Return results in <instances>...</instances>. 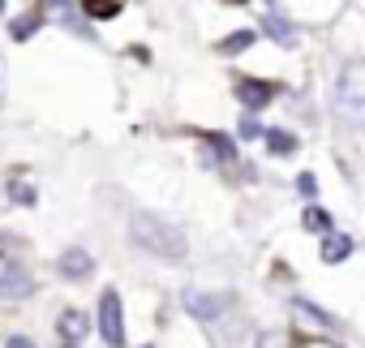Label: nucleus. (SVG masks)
I'll return each mask as SVG.
<instances>
[{"mask_svg":"<svg viewBox=\"0 0 365 348\" xmlns=\"http://www.w3.org/2000/svg\"><path fill=\"white\" fill-rule=\"evenodd\" d=\"M129 237H133L138 250H146L150 258H163V262H180V258L190 254L185 232H180L172 220L150 215V211H138V215L129 220Z\"/></svg>","mask_w":365,"mask_h":348,"instance_id":"nucleus-1","label":"nucleus"},{"mask_svg":"<svg viewBox=\"0 0 365 348\" xmlns=\"http://www.w3.org/2000/svg\"><path fill=\"white\" fill-rule=\"evenodd\" d=\"M335 108L348 121H365V61H348L335 78Z\"/></svg>","mask_w":365,"mask_h":348,"instance_id":"nucleus-2","label":"nucleus"},{"mask_svg":"<svg viewBox=\"0 0 365 348\" xmlns=\"http://www.w3.org/2000/svg\"><path fill=\"white\" fill-rule=\"evenodd\" d=\"M99 335H103L108 348H120L125 344V309H120V297L112 288L99 297Z\"/></svg>","mask_w":365,"mask_h":348,"instance_id":"nucleus-3","label":"nucleus"},{"mask_svg":"<svg viewBox=\"0 0 365 348\" xmlns=\"http://www.w3.org/2000/svg\"><path fill=\"white\" fill-rule=\"evenodd\" d=\"M26 292H31L26 267H22L18 258H9V254H0V297L14 301V297H26Z\"/></svg>","mask_w":365,"mask_h":348,"instance_id":"nucleus-4","label":"nucleus"},{"mask_svg":"<svg viewBox=\"0 0 365 348\" xmlns=\"http://www.w3.org/2000/svg\"><path fill=\"white\" fill-rule=\"evenodd\" d=\"M237 99L245 103V108H267L271 99H275V82H262V78H241L237 82Z\"/></svg>","mask_w":365,"mask_h":348,"instance_id":"nucleus-5","label":"nucleus"},{"mask_svg":"<svg viewBox=\"0 0 365 348\" xmlns=\"http://www.w3.org/2000/svg\"><path fill=\"white\" fill-rule=\"evenodd\" d=\"M185 309L198 318V322H215L224 314V297H211V292H198V288H185Z\"/></svg>","mask_w":365,"mask_h":348,"instance_id":"nucleus-6","label":"nucleus"},{"mask_svg":"<svg viewBox=\"0 0 365 348\" xmlns=\"http://www.w3.org/2000/svg\"><path fill=\"white\" fill-rule=\"evenodd\" d=\"M86 327H91V322H86V314L65 309V314H61V322H56V335H61V344H65V348H78V344L86 339Z\"/></svg>","mask_w":365,"mask_h":348,"instance_id":"nucleus-7","label":"nucleus"},{"mask_svg":"<svg viewBox=\"0 0 365 348\" xmlns=\"http://www.w3.org/2000/svg\"><path fill=\"white\" fill-rule=\"evenodd\" d=\"M56 267H61V275H65V280H86V275L95 271V258H91L86 250H65Z\"/></svg>","mask_w":365,"mask_h":348,"instance_id":"nucleus-8","label":"nucleus"},{"mask_svg":"<svg viewBox=\"0 0 365 348\" xmlns=\"http://www.w3.org/2000/svg\"><path fill=\"white\" fill-rule=\"evenodd\" d=\"M348 254H352V237H348V232H327V237H322V262H327V267L344 262Z\"/></svg>","mask_w":365,"mask_h":348,"instance_id":"nucleus-9","label":"nucleus"},{"mask_svg":"<svg viewBox=\"0 0 365 348\" xmlns=\"http://www.w3.org/2000/svg\"><path fill=\"white\" fill-rule=\"evenodd\" d=\"M262 26H267V35H271V39H279L284 48H292V44H297V31L288 26V18H279V14H267V18H262Z\"/></svg>","mask_w":365,"mask_h":348,"instance_id":"nucleus-10","label":"nucleus"},{"mask_svg":"<svg viewBox=\"0 0 365 348\" xmlns=\"http://www.w3.org/2000/svg\"><path fill=\"white\" fill-rule=\"evenodd\" d=\"M39 22H43V9H31L26 18H18V22L9 26V35H14V39H31V35L39 31Z\"/></svg>","mask_w":365,"mask_h":348,"instance_id":"nucleus-11","label":"nucleus"},{"mask_svg":"<svg viewBox=\"0 0 365 348\" xmlns=\"http://www.w3.org/2000/svg\"><path fill=\"white\" fill-rule=\"evenodd\" d=\"M254 31H237V35H228V39H220V52L224 56H237V52H245V48H254Z\"/></svg>","mask_w":365,"mask_h":348,"instance_id":"nucleus-12","label":"nucleus"},{"mask_svg":"<svg viewBox=\"0 0 365 348\" xmlns=\"http://www.w3.org/2000/svg\"><path fill=\"white\" fill-rule=\"evenodd\" d=\"M267 146H271V155H292L297 150V138L288 129H267Z\"/></svg>","mask_w":365,"mask_h":348,"instance_id":"nucleus-13","label":"nucleus"},{"mask_svg":"<svg viewBox=\"0 0 365 348\" xmlns=\"http://www.w3.org/2000/svg\"><path fill=\"white\" fill-rule=\"evenodd\" d=\"M301 224H305L309 232H322V237H327V232H335V228H331V215H327L322 207H305V215H301Z\"/></svg>","mask_w":365,"mask_h":348,"instance_id":"nucleus-14","label":"nucleus"},{"mask_svg":"<svg viewBox=\"0 0 365 348\" xmlns=\"http://www.w3.org/2000/svg\"><path fill=\"white\" fill-rule=\"evenodd\" d=\"M82 9H86L91 18L108 22V18H116V14H120V0H82Z\"/></svg>","mask_w":365,"mask_h":348,"instance_id":"nucleus-15","label":"nucleus"},{"mask_svg":"<svg viewBox=\"0 0 365 348\" xmlns=\"http://www.w3.org/2000/svg\"><path fill=\"white\" fill-rule=\"evenodd\" d=\"M297 314H301V318H309L314 327H331V314H322V309H318V305H309L305 297H297Z\"/></svg>","mask_w":365,"mask_h":348,"instance_id":"nucleus-16","label":"nucleus"},{"mask_svg":"<svg viewBox=\"0 0 365 348\" xmlns=\"http://www.w3.org/2000/svg\"><path fill=\"white\" fill-rule=\"evenodd\" d=\"M207 146L215 150V159H232L237 150H232V138H224V133H207Z\"/></svg>","mask_w":365,"mask_h":348,"instance_id":"nucleus-17","label":"nucleus"},{"mask_svg":"<svg viewBox=\"0 0 365 348\" xmlns=\"http://www.w3.org/2000/svg\"><path fill=\"white\" fill-rule=\"evenodd\" d=\"M297 190H301L305 198H314V194H318V181H314V172H301V177H297Z\"/></svg>","mask_w":365,"mask_h":348,"instance_id":"nucleus-18","label":"nucleus"},{"mask_svg":"<svg viewBox=\"0 0 365 348\" xmlns=\"http://www.w3.org/2000/svg\"><path fill=\"white\" fill-rule=\"evenodd\" d=\"M9 194H14V203H22V207L35 203V190H26V185H9Z\"/></svg>","mask_w":365,"mask_h":348,"instance_id":"nucleus-19","label":"nucleus"},{"mask_svg":"<svg viewBox=\"0 0 365 348\" xmlns=\"http://www.w3.org/2000/svg\"><path fill=\"white\" fill-rule=\"evenodd\" d=\"M258 133H262V125H258L254 116H245V121H241V138H258Z\"/></svg>","mask_w":365,"mask_h":348,"instance_id":"nucleus-20","label":"nucleus"},{"mask_svg":"<svg viewBox=\"0 0 365 348\" xmlns=\"http://www.w3.org/2000/svg\"><path fill=\"white\" fill-rule=\"evenodd\" d=\"M5 348H35V344H31V339H26V335H14V339H9V344H5Z\"/></svg>","mask_w":365,"mask_h":348,"instance_id":"nucleus-21","label":"nucleus"},{"mask_svg":"<svg viewBox=\"0 0 365 348\" xmlns=\"http://www.w3.org/2000/svg\"><path fill=\"white\" fill-rule=\"evenodd\" d=\"M262 348H279V335H262Z\"/></svg>","mask_w":365,"mask_h":348,"instance_id":"nucleus-22","label":"nucleus"},{"mask_svg":"<svg viewBox=\"0 0 365 348\" xmlns=\"http://www.w3.org/2000/svg\"><path fill=\"white\" fill-rule=\"evenodd\" d=\"M0 103H5V61H0Z\"/></svg>","mask_w":365,"mask_h":348,"instance_id":"nucleus-23","label":"nucleus"},{"mask_svg":"<svg viewBox=\"0 0 365 348\" xmlns=\"http://www.w3.org/2000/svg\"><path fill=\"white\" fill-rule=\"evenodd\" d=\"M52 5H69V0H52Z\"/></svg>","mask_w":365,"mask_h":348,"instance_id":"nucleus-24","label":"nucleus"},{"mask_svg":"<svg viewBox=\"0 0 365 348\" xmlns=\"http://www.w3.org/2000/svg\"><path fill=\"white\" fill-rule=\"evenodd\" d=\"M228 5H245V0H228Z\"/></svg>","mask_w":365,"mask_h":348,"instance_id":"nucleus-25","label":"nucleus"},{"mask_svg":"<svg viewBox=\"0 0 365 348\" xmlns=\"http://www.w3.org/2000/svg\"><path fill=\"white\" fill-rule=\"evenodd\" d=\"M0 5H5V0H0Z\"/></svg>","mask_w":365,"mask_h":348,"instance_id":"nucleus-26","label":"nucleus"}]
</instances>
